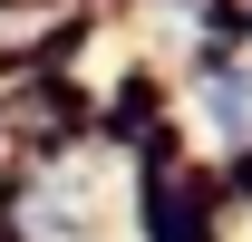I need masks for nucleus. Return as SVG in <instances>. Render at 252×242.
<instances>
[{"mask_svg": "<svg viewBox=\"0 0 252 242\" xmlns=\"http://www.w3.org/2000/svg\"><path fill=\"white\" fill-rule=\"evenodd\" d=\"M214 126H223V136H252V68L214 78Z\"/></svg>", "mask_w": 252, "mask_h": 242, "instance_id": "1", "label": "nucleus"}]
</instances>
